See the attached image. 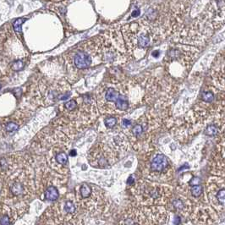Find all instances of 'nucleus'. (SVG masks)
Here are the masks:
<instances>
[{"label":"nucleus","instance_id":"obj_1","mask_svg":"<svg viewBox=\"0 0 225 225\" xmlns=\"http://www.w3.org/2000/svg\"><path fill=\"white\" fill-rule=\"evenodd\" d=\"M133 194L141 206H163L170 201L171 189L163 184L140 182L133 189Z\"/></svg>","mask_w":225,"mask_h":225},{"label":"nucleus","instance_id":"obj_2","mask_svg":"<svg viewBox=\"0 0 225 225\" xmlns=\"http://www.w3.org/2000/svg\"><path fill=\"white\" fill-rule=\"evenodd\" d=\"M165 218L164 206H139L124 211L117 225H159Z\"/></svg>","mask_w":225,"mask_h":225},{"label":"nucleus","instance_id":"obj_3","mask_svg":"<svg viewBox=\"0 0 225 225\" xmlns=\"http://www.w3.org/2000/svg\"><path fill=\"white\" fill-rule=\"evenodd\" d=\"M207 195L210 203L218 211L224 209L225 189L224 178H211L207 184Z\"/></svg>","mask_w":225,"mask_h":225},{"label":"nucleus","instance_id":"obj_4","mask_svg":"<svg viewBox=\"0 0 225 225\" xmlns=\"http://www.w3.org/2000/svg\"><path fill=\"white\" fill-rule=\"evenodd\" d=\"M90 214H100L105 211L107 203L104 194L97 187L92 186V192L88 198L76 201Z\"/></svg>","mask_w":225,"mask_h":225},{"label":"nucleus","instance_id":"obj_5","mask_svg":"<svg viewBox=\"0 0 225 225\" xmlns=\"http://www.w3.org/2000/svg\"><path fill=\"white\" fill-rule=\"evenodd\" d=\"M88 160L93 167L106 168L114 162V156L109 147L99 144L90 151Z\"/></svg>","mask_w":225,"mask_h":225},{"label":"nucleus","instance_id":"obj_6","mask_svg":"<svg viewBox=\"0 0 225 225\" xmlns=\"http://www.w3.org/2000/svg\"><path fill=\"white\" fill-rule=\"evenodd\" d=\"M171 170L170 163L163 154H157L151 159L149 166V175L152 179L165 178Z\"/></svg>","mask_w":225,"mask_h":225},{"label":"nucleus","instance_id":"obj_7","mask_svg":"<svg viewBox=\"0 0 225 225\" xmlns=\"http://www.w3.org/2000/svg\"><path fill=\"white\" fill-rule=\"evenodd\" d=\"M74 62L78 69H86L91 64V58L86 53L79 52L75 54Z\"/></svg>","mask_w":225,"mask_h":225},{"label":"nucleus","instance_id":"obj_8","mask_svg":"<svg viewBox=\"0 0 225 225\" xmlns=\"http://www.w3.org/2000/svg\"><path fill=\"white\" fill-rule=\"evenodd\" d=\"M172 207L175 211H178L179 213H182L185 215L187 212H189V209L191 207L190 203H188V201L182 198H174L172 200Z\"/></svg>","mask_w":225,"mask_h":225},{"label":"nucleus","instance_id":"obj_9","mask_svg":"<svg viewBox=\"0 0 225 225\" xmlns=\"http://www.w3.org/2000/svg\"><path fill=\"white\" fill-rule=\"evenodd\" d=\"M44 196H45V199L47 201H56L59 196V191L58 189L54 186V185H50L48 186V189L45 191V194H44Z\"/></svg>","mask_w":225,"mask_h":225},{"label":"nucleus","instance_id":"obj_10","mask_svg":"<svg viewBox=\"0 0 225 225\" xmlns=\"http://www.w3.org/2000/svg\"><path fill=\"white\" fill-rule=\"evenodd\" d=\"M120 95L114 88H109L105 93V99L110 102H115Z\"/></svg>","mask_w":225,"mask_h":225},{"label":"nucleus","instance_id":"obj_11","mask_svg":"<svg viewBox=\"0 0 225 225\" xmlns=\"http://www.w3.org/2000/svg\"><path fill=\"white\" fill-rule=\"evenodd\" d=\"M116 108L119 110H126L129 108V102L127 98L123 95H119L115 102Z\"/></svg>","mask_w":225,"mask_h":225},{"label":"nucleus","instance_id":"obj_12","mask_svg":"<svg viewBox=\"0 0 225 225\" xmlns=\"http://www.w3.org/2000/svg\"><path fill=\"white\" fill-rule=\"evenodd\" d=\"M56 162L60 165H66L68 164V156L66 155L65 152L61 151L59 153H58L55 157Z\"/></svg>","mask_w":225,"mask_h":225},{"label":"nucleus","instance_id":"obj_13","mask_svg":"<svg viewBox=\"0 0 225 225\" xmlns=\"http://www.w3.org/2000/svg\"><path fill=\"white\" fill-rule=\"evenodd\" d=\"M150 43V37L147 35L142 34L138 37V45L141 48H146Z\"/></svg>","mask_w":225,"mask_h":225},{"label":"nucleus","instance_id":"obj_14","mask_svg":"<svg viewBox=\"0 0 225 225\" xmlns=\"http://www.w3.org/2000/svg\"><path fill=\"white\" fill-rule=\"evenodd\" d=\"M10 191L14 196H20L24 191V186L21 183H15L10 186Z\"/></svg>","mask_w":225,"mask_h":225},{"label":"nucleus","instance_id":"obj_15","mask_svg":"<svg viewBox=\"0 0 225 225\" xmlns=\"http://www.w3.org/2000/svg\"><path fill=\"white\" fill-rule=\"evenodd\" d=\"M191 193L192 196L195 198H198L201 196V195L202 194V187L201 184H196V185H192L191 188Z\"/></svg>","mask_w":225,"mask_h":225},{"label":"nucleus","instance_id":"obj_16","mask_svg":"<svg viewBox=\"0 0 225 225\" xmlns=\"http://www.w3.org/2000/svg\"><path fill=\"white\" fill-rule=\"evenodd\" d=\"M201 99L203 102H212L214 101V93L211 91H205L201 94Z\"/></svg>","mask_w":225,"mask_h":225},{"label":"nucleus","instance_id":"obj_17","mask_svg":"<svg viewBox=\"0 0 225 225\" xmlns=\"http://www.w3.org/2000/svg\"><path fill=\"white\" fill-rule=\"evenodd\" d=\"M218 127L215 125V124H210L206 127V131H205V134L208 136H216L218 134Z\"/></svg>","mask_w":225,"mask_h":225},{"label":"nucleus","instance_id":"obj_18","mask_svg":"<svg viewBox=\"0 0 225 225\" xmlns=\"http://www.w3.org/2000/svg\"><path fill=\"white\" fill-rule=\"evenodd\" d=\"M26 21V18H20L18 20L14 21V24H13V26H14V31L16 33H21V26L22 24Z\"/></svg>","mask_w":225,"mask_h":225},{"label":"nucleus","instance_id":"obj_19","mask_svg":"<svg viewBox=\"0 0 225 225\" xmlns=\"http://www.w3.org/2000/svg\"><path fill=\"white\" fill-rule=\"evenodd\" d=\"M143 126L140 124H136L133 128H132V134L135 136H140L143 134Z\"/></svg>","mask_w":225,"mask_h":225},{"label":"nucleus","instance_id":"obj_20","mask_svg":"<svg viewBox=\"0 0 225 225\" xmlns=\"http://www.w3.org/2000/svg\"><path fill=\"white\" fill-rule=\"evenodd\" d=\"M104 123H105V125H106L107 128L111 129V128H113V127H114V126L116 125V118H114V117H108V118L105 119Z\"/></svg>","mask_w":225,"mask_h":225},{"label":"nucleus","instance_id":"obj_21","mask_svg":"<svg viewBox=\"0 0 225 225\" xmlns=\"http://www.w3.org/2000/svg\"><path fill=\"white\" fill-rule=\"evenodd\" d=\"M19 129V125L14 122H9L6 124V130L8 132H14Z\"/></svg>","mask_w":225,"mask_h":225},{"label":"nucleus","instance_id":"obj_22","mask_svg":"<svg viewBox=\"0 0 225 225\" xmlns=\"http://www.w3.org/2000/svg\"><path fill=\"white\" fill-rule=\"evenodd\" d=\"M64 107L67 110L72 111V110H74L77 108V103L75 100H70V101H69L64 104Z\"/></svg>","mask_w":225,"mask_h":225},{"label":"nucleus","instance_id":"obj_23","mask_svg":"<svg viewBox=\"0 0 225 225\" xmlns=\"http://www.w3.org/2000/svg\"><path fill=\"white\" fill-rule=\"evenodd\" d=\"M23 67H24V63L21 60H17L12 64V69H14V71H19V70L22 69Z\"/></svg>","mask_w":225,"mask_h":225},{"label":"nucleus","instance_id":"obj_24","mask_svg":"<svg viewBox=\"0 0 225 225\" xmlns=\"http://www.w3.org/2000/svg\"><path fill=\"white\" fill-rule=\"evenodd\" d=\"M10 224V220L7 215L3 216L0 219V225H9Z\"/></svg>","mask_w":225,"mask_h":225},{"label":"nucleus","instance_id":"obj_25","mask_svg":"<svg viewBox=\"0 0 225 225\" xmlns=\"http://www.w3.org/2000/svg\"><path fill=\"white\" fill-rule=\"evenodd\" d=\"M131 125V121L129 120V119H124L123 122H122V126L124 128H128Z\"/></svg>","mask_w":225,"mask_h":225},{"label":"nucleus","instance_id":"obj_26","mask_svg":"<svg viewBox=\"0 0 225 225\" xmlns=\"http://www.w3.org/2000/svg\"><path fill=\"white\" fill-rule=\"evenodd\" d=\"M128 184H132V185L135 184V179H134L133 176H130V177L129 178V179H128Z\"/></svg>","mask_w":225,"mask_h":225},{"label":"nucleus","instance_id":"obj_27","mask_svg":"<svg viewBox=\"0 0 225 225\" xmlns=\"http://www.w3.org/2000/svg\"><path fill=\"white\" fill-rule=\"evenodd\" d=\"M139 13H140V10L139 9H136V11H134L133 13H132V17H136V16H138L139 15Z\"/></svg>","mask_w":225,"mask_h":225},{"label":"nucleus","instance_id":"obj_28","mask_svg":"<svg viewBox=\"0 0 225 225\" xmlns=\"http://www.w3.org/2000/svg\"><path fill=\"white\" fill-rule=\"evenodd\" d=\"M69 154H70V155H71L72 157H74L75 154H76V152H75V150H72V151H70V152H69Z\"/></svg>","mask_w":225,"mask_h":225},{"label":"nucleus","instance_id":"obj_29","mask_svg":"<svg viewBox=\"0 0 225 225\" xmlns=\"http://www.w3.org/2000/svg\"><path fill=\"white\" fill-rule=\"evenodd\" d=\"M0 89H1V85H0Z\"/></svg>","mask_w":225,"mask_h":225},{"label":"nucleus","instance_id":"obj_30","mask_svg":"<svg viewBox=\"0 0 225 225\" xmlns=\"http://www.w3.org/2000/svg\"><path fill=\"white\" fill-rule=\"evenodd\" d=\"M66 225H72V224H66Z\"/></svg>","mask_w":225,"mask_h":225}]
</instances>
